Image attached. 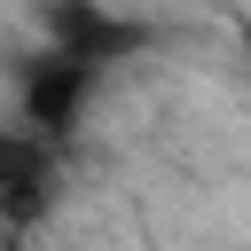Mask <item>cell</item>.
Masks as SVG:
<instances>
[{"label":"cell","instance_id":"1","mask_svg":"<svg viewBox=\"0 0 251 251\" xmlns=\"http://www.w3.org/2000/svg\"><path fill=\"white\" fill-rule=\"evenodd\" d=\"M39 47H55V55L110 78V71H126L157 47V24L118 8V0H39Z\"/></svg>","mask_w":251,"mask_h":251},{"label":"cell","instance_id":"2","mask_svg":"<svg viewBox=\"0 0 251 251\" xmlns=\"http://www.w3.org/2000/svg\"><path fill=\"white\" fill-rule=\"evenodd\" d=\"M102 86H110L102 71H86V63H71V55H55V47H39V55H24V71H16V126L47 133V141H71V133L94 118Z\"/></svg>","mask_w":251,"mask_h":251},{"label":"cell","instance_id":"3","mask_svg":"<svg viewBox=\"0 0 251 251\" xmlns=\"http://www.w3.org/2000/svg\"><path fill=\"white\" fill-rule=\"evenodd\" d=\"M55 173H63V141L31 126H0V220L8 227H31L55 212Z\"/></svg>","mask_w":251,"mask_h":251}]
</instances>
